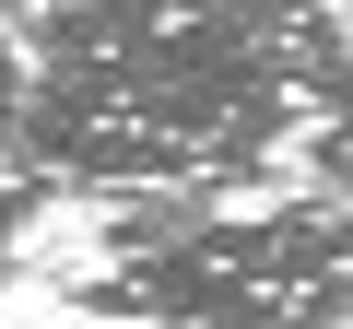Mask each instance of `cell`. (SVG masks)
<instances>
[{
	"label": "cell",
	"instance_id": "obj_1",
	"mask_svg": "<svg viewBox=\"0 0 353 329\" xmlns=\"http://www.w3.org/2000/svg\"><path fill=\"white\" fill-rule=\"evenodd\" d=\"M0 24L24 36L12 129L59 189H283V153L353 94L341 0H0Z\"/></svg>",
	"mask_w": 353,
	"mask_h": 329
},
{
	"label": "cell",
	"instance_id": "obj_2",
	"mask_svg": "<svg viewBox=\"0 0 353 329\" xmlns=\"http://www.w3.org/2000/svg\"><path fill=\"white\" fill-rule=\"evenodd\" d=\"M59 294L83 317H130V329H330V317H353V200L259 189V200L201 212L165 247L71 270Z\"/></svg>",
	"mask_w": 353,
	"mask_h": 329
},
{
	"label": "cell",
	"instance_id": "obj_3",
	"mask_svg": "<svg viewBox=\"0 0 353 329\" xmlns=\"http://www.w3.org/2000/svg\"><path fill=\"white\" fill-rule=\"evenodd\" d=\"M12 106H24V36L0 24V270H12V247H24V224L59 200V177L24 153V129H12Z\"/></svg>",
	"mask_w": 353,
	"mask_h": 329
},
{
	"label": "cell",
	"instance_id": "obj_4",
	"mask_svg": "<svg viewBox=\"0 0 353 329\" xmlns=\"http://www.w3.org/2000/svg\"><path fill=\"white\" fill-rule=\"evenodd\" d=\"M341 24H353V0H341Z\"/></svg>",
	"mask_w": 353,
	"mask_h": 329
}]
</instances>
